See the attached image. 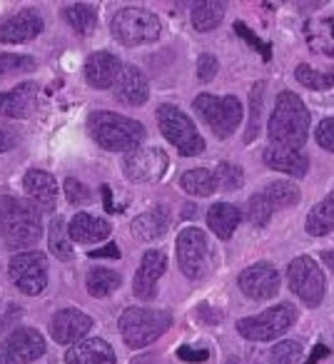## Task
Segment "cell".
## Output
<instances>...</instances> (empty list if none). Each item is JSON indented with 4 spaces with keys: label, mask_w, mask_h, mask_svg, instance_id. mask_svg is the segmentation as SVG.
I'll list each match as a JSON object with an SVG mask.
<instances>
[{
    "label": "cell",
    "mask_w": 334,
    "mask_h": 364,
    "mask_svg": "<svg viewBox=\"0 0 334 364\" xmlns=\"http://www.w3.org/2000/svg\"><path fill=\"white\" fill-rule=\"evenodd\" d=\"M322 262L334 272V250H324V252H322Z\"/></svg>",
    "instance_id": "f907efd6"
},
{
    "label": "cell",
    "mask_w": 334,
    "mask_h": 364,
    "mask_svg": "<svg viewBox=\"0 0 334 364\" xmlns=\"http://www.w3.org/2000/svg\"><path fill=\"white\" fill-rule=\"evenodd\" d=\"M18 145V130L16 127L0 125V152H8Z\"/></svg>",
    "instance_id": "f6af8a7d"
},
{
    "label": "cell",
    "mask_w": 334,
    "mask_h": 364,
    "mask_svg": "<svg viewBox=\"0 0 334 364\" xmlns=\"http://www.w3.org/2000/svg\"><path fill=\"white\" fill-rule=\"evenodd\" d=\"M157 125L167 142H173L175 150L185 157H195L205 150V140L198 132L195 122L180 110L178 105H160L157 107Z\"/></svg>",
    "instance_id": "8992f818"
},
{
    "label": "cell",
    "mask_w": 334,
    "mask_h": 364,
    "mask_svg": "<svg viewBox=\"0 0 334 364\" xmlns=\"http://www.w3.org/2000/svg\"><path fill=\"white\" fill-rule=\"evenodd\" d=\"M289 289L307 307H317L324 297V272L312 257H294L287 267Z\"/></svg>",
    "instance_id": "30bf717a"
},
{
    "label": "cell",
    "mask_w": 334,
    "mask_h": 364,
    "mask_svg": "<svg viewBox=\"0 0 334 364\" xmlns=\"http://www.w3.org/2000/svg\"><path fill=\"white\" fill-rule=\"evenodd\" d=\"M170 228V210L165 205H157V208L147 210V213L137 215L130 223V230L135 235V240L140 242H152V240L162 237Z\"/></svg>",
    "instance_id": "44dd1931"
},
{
    "label": "cell",
    "mask_w": 334,
    "mask_h": 364,
    "mask_svg": "<svg viewBox=\"0 0 334 364\" xmlns=\"http://www.w3.org/2000/svg\"><path fill=\"white\" fill-rule=\"evenodd\" d=\"M170 167V157L160 147H137L127 152L122 170L132 182H157Z\"/></svg>",
    "instance_id": "4fadbf2b"
},
{
    "label": "cell",
    "mask_w": 334,
    "mask_h": 364,
    "mask_svg": "<svg viewBox=\"0 0 334 364\" xmlns=\"http://www.w3.org/2000/svg\"><path fill=\"white\" fill-rule=\"evenodd\" d=\"M215 175H217V185L220 190H239L244 182V172L239 165H232V162H220L217 170H215Z\"/></svg>",
    "instance_id": "f35d334b"
},
{
    "label": "cell",
    "mask_w": 334,
    "mask_h": 364,
    "mask_svg": "<svg viewBox=\"0 0 334 364\" xmlns=\"http://www.w3.org/2000/svg\"><path fill=\"white\" fill-rule=\"evenodd\" d=\"M299 359H302V344L287 339V342L274 344L267 352V357L257 364H299Z\"/></svg>",
    "instance_id": "d590c367"
},
{
    "label": "cell",
    "mask_w": 334,
    "mask_h": 364,
    "mask_svg": "<svg viewBox=\"0 0 334 364\" xmlns=\"http://www.w3.org/2000/svg\"><path fill=\"white\" fill-rule=\"evenodd\" d=\"M304 228H307V235H312V237H324V235L332 232L334 230V193L327 195L324 200H319V203L309 210Z\"/></svg>",
    "instance_id": "f1b7e54d"
},
{
    "label": "cell",
    "mask_w": 334,
    "mask_h": 364,
    "mask_svg": "<svg viewBox=\"0 0 334 364\" xmlns=\"http://www.w3.org/2000/svg\"><path fill=\"white\" fill-rule=\"evenodd\" d=\"M239 289L249 299H272L279 292V272L272 262H254L239 274Z\"/></svg>",
    "instance_id": "5bb4252c"
},
{
    "label": "cell",
    "mask_w": 334,
    "mask_h": 364,
    "mask_svg": "<svg viewBox=\"0 0 334 364\" xmlns=\"http://www.w3.org/2000/svg\"><path fill=\"white\" fill-rule=\"evenodd\" d=\"M178 357L185 359V362H205L210 357L208 349H193V347H180L178 349Z\"/></svg>",
    "instance_id": "bcb514c9"
},
{
    "label": "cell",
    "mask_w": 334,
    "mask_h": 364,
    "mask_svg": "<svg viewBox=\"0 0 334 364\" xmlns=\"http://www.w3.org/2000/svg\"><path fill=\"white\" fill-rule=\"evenodd\" d=\"M115 95L125 105H142L150 97V85L137 65H122L120 77L115 82Z\"/></svg>",
    "instance_id": "d6986e66"
},
{
    "label": "cell",
    "mask_w": 334,
    "mask_h": 364,
    "mask_svg": "<svg viewBox=\"0 0 334 364\" xmlns=\"http://www.w3.org/2000/svg\"><path fill=\"white\" fill-rule=\"evenodd\" d=\"M217 68H220L217 58L205 53V55H200V60H198V77L203 82H210L215 75H217Z\"/></svg>",
    "instance_id": "7bdbcfd3"
},
{
    "label": "cell",
    "mask_w": 334,
    "mask_h": 364,
    "mask_svg": "<svg viewBox=\"0 0 334 364\" xmlns=\"http://www.w3.org/2000/svg\"><path fill=\"white\" fill-rule=\"evenodd\" d=\"M267 195V200L272 203L274 210H282V208H292V205L299 203V188L294 182H287V180H277L272 185L262 190Z\"/></svg>",
    "instance_id": "836d02e7"
},
{
    "label": "cell",
    "mask_w": 334,
    "mask_h": 364,
    "mask_svg": "<svg viewBox=\"0 0 334 364\" xmlns=\"http://www.w3.org/2000/svg\"><path fill=\"white\" fill-rule=\"evenodd\" d=\"M120 70H122V63L107 50L92 53L85 63L87 82H90L92 87H97V90H105V87L115 85L117 77H120Z\"/></svg>",
    "instance_id": "ac0fdd59"
},
{
    "label": "cell",
    "mask_w": 334,
    "mask_h": 364,
    "mask_svg": "<svg viewBox=\"0 0 334 364\" xmlns=\"http://www.w3.org/2000/svg\"><path fill=\"white\" fill-rule=\"evenodd\" d=\"M68 364H117L115 352L105 339H82L65 354Z\"/></svg>",
    "instance_id": "603a6c76"
},
{
    "label": "cell",
    "mask_w": 334,
    "mask_h": 364,
    "mask_svg": "<svg viewBox=\"0 0 334 364\" xmlns=\"http://www.w3.org/2000/svg\"><path fill=\"white\" fill-rule=\"evenodd\" d=\"M225 364H242V362H239L237 357H230V359H227V362H225Z\"/></svg>",
    "instance_id": "db71d44e"
},
{
    "label": "cell",
    "mask_w": 334,
    "mask_h": 364,
    "mask_svg": "<svg viewBox=\"0 0 334 364\" xmlns=\"http://www.w3.org/2000/svg\"><path fill=\"white\" fill-rule=\"evenodd\" d=\"M314 137H317V142L324 150L334 152V117H324L317 125V130H314Z\"/></svg>",
    "instance_id": "b9f144b4"
},
{
    "label": "cell",
    "mask_w": 334,
    "mask_h": 364,
    "mask_svg": "<svg viewBox=\"0 0 334 364\" xmlns=\"http://www.w3.org/2000/svg\"><path fill=\"white\" fill-rule=\"evenodd\" d=\"M294 322H297V309L292 304L282 302L264 309L262 314L239 319L237 332L249 342H272V339L282 337Z\"/></svg>",
    "instance_id": "52a82bcc"
},
{
    "label": "cell",
    "mask_w": 334,
    "mask_h": 364,
    "mask_svg": "<svg viewBox=\"0 0 334 364\" xmlns=\"http://www.w3.org/2000/svg\"><path fill=\"white\" fill-rule=\"evenodd\" d=\"M28 68H36V60L28 55H16V53H0V77L11 75V73H21Z\"/></svg>",
    "instance_id": "ab89813d"
},
{
    "label": "cell",
    "mask_w": 334,
    "mask_h": 364,
    "mask_svg": "<svg viewBox=\"0 0 334 364\" xmlns=\"http://www.w3.org/2000/svg\"><path fill=\"white\" fill-rule=\"evenodd\" d=\"M90 257H120V250H117L115 242H110L107 247H102V250H92Z\"/></svg>",
    "instance_id": "c3c4849f"
},
{
    "label": "cell",
    "mask_w": 334,
    "mask_h": 364,
    "mask_svg": "<svg viewBox=\"0 0 334 364\" xmlns=\"http://www.w3.org/2000/svg\"><path fill=\"white\" fill-rule=\"evenodd\" d=\"M68 230H70V237L82 245H92V242H100V240H107L112 232L107 220L95 218V215H87V213H77L75 218L70 220Z\"/></svg>",
    "instance_id": "d4e9b609"
},
{
    "label": "cell",
    "mask_w": 334,
    "mask_h": 364,
    "mask_svg": "<svg viewBox=\"0 0 334 364\" xmlns=\"http://www.w3.org/2000/svg\"><path fill=\"white\" fill-rule=\"evenodd\" d=\"M304 38H307V46L314 53H322V55H334V21L329 18H319V21H309L304 26Z\"/></svg>",
    "instance_id": "4316f807"
},
{
    "label": "cell",
    "mask_w": 334,
    "mask_h": 364,
    "mask_svg": "<svg viewBox=\"0 0 334 364\" xmlns=\"http://www.w3.org/2000/svg\"><path fill=\"white\" fill-rule=\"evenodd\" d=\"M87 130H90L92 140L100 147L112 152H132L137 150L142 140H145V127L137 120L117 112L95 110L87 117Z\"/></svg>",
    "instance_id": "3957f363"
},
{
    "label": "cell",
    "mask_w": 334,
    "mask_h": 364,
    "mask_svg": "<svg viewBox=\"0 0 334 364\" xmlns=\"http://www.w3.org/2000/svg\"><path fill=\"white\" fill-rule=\"evenodd\" d=\"M235 31H237L239 36H242L244 41L249 43V46H254V48H257V50L262 53V58H264V60H269V58H272V53H269V46H267V43H262L257 36H252V33L247 31V26H244V23H235Z\"/></svg>",
    "instance_id": "ee69618b"
},
{
    "label": "cell",
    "mask_w": 334,
    "mask_h": 364,
    "mask_svg": "<svg viewBox=\"0 0 334 364\" xmlns=\"http://www.w3.org/2000/svg\"><path fill=\"white\" fill-rule=\"evenodd\" d=\"M92 317L77 307L58 309L50 319V334L58 344H80L92 329Z\"/></svg>",
    "instance_id": "9a60e30c"
},
{
    "label": "cell",
    "mask_w": 334,
    "mask_h": 364,
    "mask_svg": "<svg viewBox=\"0 0 334 364\" xmlns=\"http://www.w3.org/2000/svg\"><path fill=\"white\" fill-rule=\"evenodd\" d=\"M65 198H68V203H70V205H85V203H90V200H92V195L80 180H75V177H68V180H65Z\"/></svg>",
    "instance_id": "60d3db41"
},
{
    "label": "cell",
    "mask_w": 334,
    "mask_h": 364,
    "mask_svg": "<svg viewBox=\"0 0 334 364\" xmlns=\"http://www.w3.org/2000/svg\"><path fill=\"white\" fill-rule=\"evenodd\" d=\"M41 33H43V18L33 8H26V11L8 18L6 23H0V43H6V46L28 43L36 36H41Z\"/></svg>",
    "instance_id": "e0dca14e"
},
{
    "label": "cell",
    "mask_w": 334,
    "mask_h": 364,
    "mask_svg": "<svg viewBox=\"0 0 334 364\" xmlns=\"http://www.w3.org/2000/svg\"><path fill=\"white\" fill-rule=\"evenodd\" d=\"M195 110L198 115L212 127L217 137H230L237 130L239 120H242V102L235 95H198L195 97Z\"/></svg>",
    "instance_id": "ba28073f"
},
{
    "label": "cell",
    "mask_w": 334,
    "mask_h": 364,
    "mask_svg": "<svg viewBox=\"0 0 334 364\" xmlns=\"http://www.w3.org/2000/svg\"><path fill=\"white\" fill-rule=\"evenodd\" d=\"M327 354H329V349L324 347V344H319V347L314 349V354H312V357H309V362H307V364H317L319 359H322V357H327Z\"/></svg>",
    "instance_id": "681fc988"
},
{
    "label": "cell",
    "mask_w": 334,
    "mask_h": 364,
    "mask_svg": "<svg viewBox=\"0 0 334 364\" xmlns=\"http://www.w3.org/2000/svg\"><path fill=\"white\" fill-rule=\"evenodd\" d=\"M11 279L23 294L36 297L48 287V257L38 250H28L11 259Z\"/></svg>",
    "instance_id": "9c48e42d"
},
{
    "label": "cell",
    "mask_w": 334,
    "mask_h": 364,
    "mask_svg": "<svg viewBox=\"0 0 334 364\" xmlns=\"http://www.w3.org/2000/svg\"><path fill=\"white\" fill-rule=\"evenodd\" d=\"M0 230H3V242L11 250L36 247L38 240L43 237L41 210L21 198H3L0 200Z\"/></svg>",
    "instance_id": "7a4b0ae2"
},
{
    "label": "cell",
    "mask_w": 334,
    "mask_h": 364,
    "mask_svg": "<svg viewBox=\"0 0 334 364\" xmlns=\"http://www.w3.org/2000/svg\"><path fill=\"white\" fill-rule=\"evenodd\" d=\"M262 160L267 167L277 172H284V175L292 177H304L309 170V157L304 155L302 150H289V147H277L269 145L267 150L262 152Z\"/></svg>",
    "instance_id": "ffe728a7"
},
{
    "label": "cell",
    "mask_w": 334,
    "mask_h": 364,
    "mask_svg": "<svg viewBox=\"0 0 334 364\" xmlns=\"http://www.w3.org/2000/svg\"><path fill=\"white\" fill-rule=\"evenodd\" d=\"M195 215H198V208H195V205H188V208H185V218H195Z\"/></svg>",
    "instance_id": "816d5d0a"
},
{
    "label": "cell",
    "mask_w": 334,
    "mask_h": 364,
    "mask_svg": "<svg viewBox=\"0 0 334 364\" xmlns=\"http://www.w3.org/2000/svg\"><path fill=\"white\" fill-rule=\"evenodd\" d=\"M262 97H264V82H254L249 92V122L244 132V142H252L259 135V117H262Z\"/></svg>",
    "instance_id": "8d00e7d4"
},
{
    "label": "cell",
    "mask_w": 334,
    "mask_h": 364,
    "mask_svg": "<svg viewBox=\"0 0 334 364\" xmlns=\"http://www.w3.org/2000/svg\"><path fill=\"white\" fill-rule=\"evenodd\" d=\"M225 3H212V0H208V3H198V6L193 8V26L198 33H210L215 31V28L222 23L225 18Z\"/></svg>",
    "instance_id": "1f68e13d"
},
{
    "label": "cell",
    "mask_w": 334,
    "mask_h": 364,
    "mask_svg": "<svg viewBox=\"0 0 334 364\" xmlns=\"http://www.w3.org/2000/svg\"><path fill=\"white\" fill-rule=\"evenodd\" d=\"M178 262L185 277L203 279L210 267L208 235L198 228H188L178 235Z\"/></svg>",
    "instance_id": "8fae6325"
},
{
    "label": "cell",
    "mask_w": 334,
    "mask_h": 364,
    "mask_svg": "<svg viewBox=\"0 0 334 364\" xmlns=\"http://www.w3.org/2000/svg\"><path fill=\"white\" fill-rule=\"evenodd\" d=\"M180 188L188 195H195V198H210L212 193H217V175L208 167H195V170H188L183 177H180Z\"/></svg>",
    "instance_id": "83f0119b"
},
{
    "label": "cell",
    "mask_w": 334,
    "mask_h": 364,
    "mask_svg": "<svg viewBox=\"0 0 334 364\" xmlns=\"http://www.w3.org/2000/svg\"><path fill=\"white\" fill-rule=\"evenodd\" d=\"M120 334L130 349H142L152 344L157 337L173 327V314L165 309H145V307H127L120 314Z\"/></svg>",
    "instance_id": "277c9868"
},
{
    "label": "cell",
    "mask_w": 334,
    "mask_h": 364,
    "mask_svg": "<svg viewBox=\"0 0 334 364\" xmlns=\"http://www.w3.org/2000/svg\"><path fill=\"white\" fill-rule=\"evenodd\" d=\"M294 75H297V80L304 87H312V90H329V87H334V68H329V70H314V68L302 63V65H297Z\"/></svg>",
    "instance_id": "e575fe53"
},
{
    "label": "cell",
    "mask_w": 334,
    "mask_h": 364,
    "mask_svg": "<svg viewBox=\"0 0 334 364\" xmlns=\"http://www.w3.org/2000/svg\"><path fill=\"white\" fill-rule=\"evenodd\" d=\"M110 31L117 43H122L127 48H135V46H145V43H155L162 33V26H160V18L152 11L130 6V8H120L112 16Z\"/></svg>",
    "instance_id": "5b68a950"
},
{
    "label": "cell",
    "mask_w": 334,
    "mask_h": 364,
    "mask_svg": "<svg viewBox=\"0 0 334 364\" xmlns=\"http://www.w3.org/2000/svg\"><path fill=\"white\" fill-rule=\"evenodd\" d=\"M132 364H157L155 359H150V357H140V359H135Z\"/></svg>",
    "instance_id": "f5cc1de1"
},
{
    "label": "cell",
    "mask_w": 334,
    "mask_h": 364,
    "mask_svg": "<svg viewBox=\"0 0 334 364\" xmlns=\"http://www.w3.org/2000/svg\"><path fill=\"white\" fill-rule=\"evenodd\" d=\"M70 230H68L65 220L63 218H55L50 223V230H48V247L50 252L55 255L58 259L63 262H70L72 259V245H70Z\"/></svg>",
    "instance_id": "4dcf8cb0"
},
{
    "label": "cell",
    "mask_w": 334,
    "mask_h": 364,
    "mask_svg": "<svg viewBox=\"0 0 334 364\" xmlns=\"http://www.w3.org/2000/svg\"><path fill=\"white\" fill-rule=\"evenodd\" d=\"M36 82H23L16 90L0 92V115L23 120L36 110Z\"/></svg>",
    "instance_id": "7402d4cb"
},
{
    "label": "cell",
    "mask_w": 334,
    "mask_h": 364,
    "mask_svg": "<svg viewBox=\"0 0 334 364\" xmlns=\"http://www.w3.org/2000/svg\"><path fill=\"white\" fill-rule=\"evenodd\" d=\"M63 16H65L68 26L72 31H77L80 36H90L97 26V13L92 6L87 3H72V6H65L63 8Z\"/></svg>",
    "instance_id": "f546056e"
},
{
    "label": "cell",
    "mask_w": 334,
    "mask_h": 364,
    "mask_svg": "<svg viewBox=\"0 0 334 364\" xmlns=\"http://www.w3.org/2000/svg\"><path fill=\"white\" fill-rule=\"evenodd\" d=\"M45 354V339L38 329L21 327L0 344V364H31Z\"/></svg>",
    "instance_id": "7c38bea8"
},
{
    "label": "cell",
    "mask_w": 334,
    "mask_h": 364,
    "mask_svg": "<svg viewBox=\"0 0 334 364\" xmlns=\"http://www.w3.org/2000/svg\"><path fill=\"white\" fill-rule=\"evenodd\" d=\"M309 110L302 102V97L294 95L292 90H282L274 102V110L269 115L267 135L272 145L299 150L309 137Z\"/></svg>",
    "instance_id": "6da1fadb"
},
{
    "label": "cell",
    "mask_w": 334,
    "mask_h": 364,
    "mask_svg": "<svg viewBox=\"0 0 334 364\" xmlns=\"http://www.w3.org/2000/svg\"><path fill=\"white\" fill-rule=\"evenodd\" d=\"M167 269V255L160 250H147L142 255V262L137 267L135 282H132V292L137 299H155L157 294V279L165 274Z\"/></svg>",
    "instance_id": "2e32d148"
},
{
    "label": "cell",
    "mask_w": 334,
    "mask_h": 364,
    "mask_svg": "<svg viewBox=\"0 0 334 364\" xmlns=\"http://www.w3.org/2000/svg\"><path fill=\"white\" fill-rule=\"evenodd\" d=\"M120 282L122 279L115 269L95 267V269H90V274H87V292H90L92 297H107V294H112L117 287H120Z\"/></svg>",
    "instance_id": "d6a6232c"
},
{
    "label": "cell",
    "mask_w": 334,
    "mask_h": 364,
    "mask_svg": "<svg viewBox=\"0 0 334 364\" xmlns=\"http://www.w3.org/2000/svg\"><path fill=\"white\" fill-rule=\"evenodd\" d=\"M242 223V213L230 203H215L208 210V225L220 240H230L237 230V225Z\"/></svg>",
    "instance_id": "484cf974"
},
{
    "label": "cell",
    "mask_w": 334,
    "mask_h": 364,
    "mask_svg": "<svg viewBox=\"0 0 334 364\" xmlns=\"http://www.w3.org/2000/svg\"><path fill=\"white\" fill-rule=\"evenodd\" d=\"M23 185H26L28 195L36 203V208L41 210H53L58 203V185L55 177L48 175L43 170H28V175L23 177Z\"/></svg>",
    "instance_id": "cb8c5ba5"
},
{
    "label": "cell",
    "mask_w": 334,
    "mask_h": 364,
    "mask_svg": "<svg viewBox=\"0 0 334 364\" xmlns=\"http://www.w3.org/2000/svg\"><path fill=\"white\" fill-rule=\"evenodd\" d=\"M21 307H18V304H13L11 307V314H3V317H0V334L6 332V327H13V324L18 322V319H21Z\"/></svg>",
    "instance_id": "7dc6e473"
},
{
    "label": "cell",
    "mask_w": 334,
    "mask_h": 364,
    "mask_svg": "<svg viewBox=\"0 0 334 364\" xmlns=\"http://www.w3.org/2000/svg\"><path fill=\"white\" fill-rule=\"evenodd\" d=\"M272 213H274V208H272V203H269L264 193H254L252 198H249L247 218H249V223H252L254 228H264V225L269 223V218H272Z\"/></svg>",
    "instance_id": "74e56055"
}]
</instances>
